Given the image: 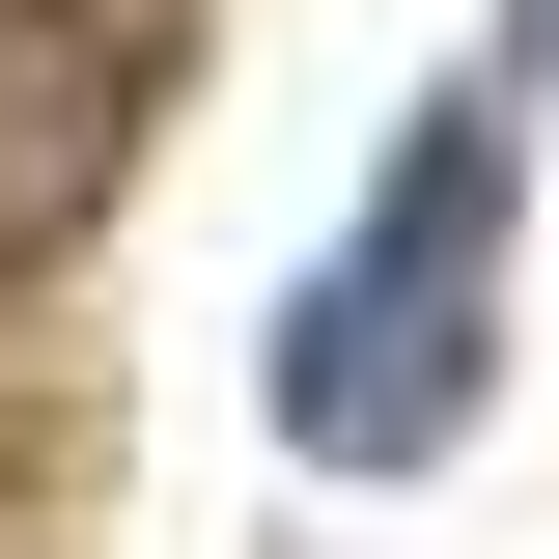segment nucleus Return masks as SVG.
Instances as JSON below:
<instances>
[{
	"label": "nucleus",
	"instance_id": "obj_1",
	"mask_svg": "<svg viewBox=\"0 0 559 559\" xmlns=\"http://www.w3.org/2000/svg\"><path fill=\"white\" fill-rule=\"evenodd\" d=\"M503 364V112H419L364 252L280 308V448H336V476H419Z\"/></svg>",
	"mask_w": 559,
	"mask_h": 559
},
{
	"label": "nucleus",
	"instance_id": "obj_2",
	"mask_svg": "<svg viewBox=\"0 0 559 559\" xmlns=\"http://www.w3.org/2000/svg\"><path fill=\"white\" fill-rule=\"evenodd\" d=\"M140 140H168V28L140 0H0V280H57Z\"/></svg>",
	"mask_w": 559,
	"mask_h": 559
}]
</instances>
